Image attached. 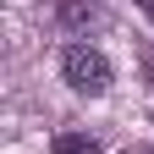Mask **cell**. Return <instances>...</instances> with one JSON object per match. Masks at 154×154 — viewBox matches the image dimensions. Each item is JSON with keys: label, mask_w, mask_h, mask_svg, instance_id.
Returning a JSON list of instances; mask_svg holds the SVG:
<instances>
[{"label": "cell", "mask_w": 154, "mask_h": 154, "mask_svg": "<svg viewBox=\"0 0 154 154\" xmlns=\"http://www.w3.org/2000/svg\"><path fill=\"white\" fill-rule=\"evenodd\" d=\"M61 77H66L77 94L99 99V94L110 88V61H105L94 44H66V50H61Z\"/></svg>", "instance_id": "6da1fadb"}, {"label": "cell", "mask_w": 154, "mask_h": 154, "mask_svg": "<svg viewBox=\"0 0 154 154\" xmlns=\"http://www.w3.org/2000/svg\"><path fill=\"white\" fill-rule=\"evenodd\" d=\"M94 22H105L94 0H61V28H94Z\"/></svg>", "instance_id": "7a4b0ae2"}, {"label": "cell", "mask_w": 154, "mask_h": 154, "mask_svg": "<svg viewBox=\"0 0 154 154\" xmlns=\"http://www.w3.org/2000/svg\"><path fill=\"white\" fill-rule=\"evenodd\" d=\"M50 154H99V138H88V132H55L50 138Z\"/></svg>", "instance_id": "3957f363"}, {"label": "cell", "mask_w": 154, "mask_h": 154, "mask_svg": "<svg viewBox=\"0 0 154 154\" xmlns=\"http://www.w3.org/2000/svg\"><path fill=\"white\" fill-rule=\"evenodd\" d=\"M138 6H143V11H149V17H154V0H138Z\"/></svg>", "instance_id": "277c9868"}, {"label": "cell", "mask_w": 154, "mask_h": 154, "mask_svg": "<svg viewBox=\"0 0 154 154\" xmlns=\"http://www.w3.org/2000/svg\"><path fill=\"white\" fill-rule=\"evenodd\" d=\"M127 154H149V149H127Z\"/></svg>", "instance_id": "5b68a950"}]
</instances>
